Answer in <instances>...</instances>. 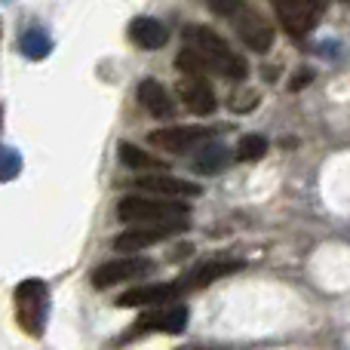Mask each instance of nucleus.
<instances>
[{
	"label": "nucleus",
	"mask_w": 350,
	"mask_h": 350,
	"mask_svg": "<svg viewBox=\"0 0 350 350\" xmlns=\"http://www.w3.org/2000/svg\"><path fill=\"white\" fill-rule=\"evenodd\" d=\"M117 218L123 224H187V203L175 197L133 193L117 203Z\"/></svg>",
	"instance_id": "f257e3e1"
},
{
	"label": "nucleus",
	"mask_w": 350,
	"mask_h": 350,
	"mask_svg": "<svg viewBox=\"0 0 350 350\" xmlns=\"http://www.w3.org/2000/svg\"><path fill=\"white\" fill-rule=\"evenodd\" d=\"M185 37H187V43L209 62L212 71H218L221 77H230V80L246 77V62H243L212 28H206V25H187Z\"/></svg>",
	"instance_id": "f03ea898"
},
{
	"label": "nucleus",
	"mask_w": 350,
	"mask_h": 350,
	"mask_svg": "<svg viewBox=\"0 0 350 350\" xmlns=\"http://www.w3.org/2000/svg\"><path fill=\"white\" fill-rule=\"evenodd\" d=\"M46 304L49 292L43 280L31 277L16 286V320L31 338H40L43 323H46Z\"/></svg>",
	"instance_id": "7ed1b4c3"
},
{
	"label": "nucleus",
	"mask_w": 350,
	"mask_h": 350,
	"mask_svg": "<svg viewBox=\"0 0 350 350\" xmlns=\"http://www.w3.org/2000/svg\"><path fill=\"white\" fill-rule=\"evenodd\" d=\"M187 326V308L178 301H170V304H160V308H151L133 323L129 329L126 341L135 338V335H145V332H166V335H178L185 332Z\"/></svg>",
	"instance_id": "20e7f679"
},
{
	"label": "nucleus",
	"mask_w": 350,
	"mask_h": 350,
	"mask_svg": "<svg viewBox=\"0 0 350 350\" xmlns=\"http://www.w3.org/2000/svg\"><path fill=\"white\" fill-rule=\"evenodd\" d=\"M277 16L292 37H304L323 16V0H277Z\"/></svg>",
	"instance_id": "39448f33"
},
{
	"label": "nucleus",
	"mask_w": 350,
	"mask_h": 350,
	"mask_svg": "<svg viewBox=\"0 0 350 350\" xmlns=\"http://www.w3.org/2000/svg\"><path fill=\"white\" fill-rule=\"evenodd\" d=\"M187 224H129L120 237H114V249L117 252H142L148 246L170 240L172 234L185 230Z\"/></svg>",
	"instance_id": "423d86ee"
},
{
	"label": "nucleus",
	"mask_w": 350,
	"mask_h": 350,
	"mask_svg": "<svg viewBox=\"0 0 350 350\" xmlns=\"http://www.w3.org/2000/svg\"><path fill=\"white\" fill-rule=\"evenodd\" d=\"M234 28L240 34V40L246 43L252 53H267L273 46V28L258 10L252 6H243L240 12L234 16Z\"/></svg>",
	"instance_id": "0eeeda50"
},
{
	"label": "nucleus",
	"mask_w": 350,
	"mask_h": 350,
	"mask_svg": "<svg viewBox=\"0 0 350 350\" xmlns=\"http://www.w3.org/2000/svg\"><path fill=\"white\" fill-rule=\"evenodd\" d=\"M151 261H142V258H111L105 261L102 267H96L90 277V283L96 289H108V286H117V283H129L135 277H145L151 271Z\"/></svg>",
	"instance_id": "6e6552de"
},
{
	"label": "nucleus",
	"mask_w": 350,
	"mask_h": 350,
	"mask_svg": "<svg viewBox=\"0 0 350 350\" xmlns=\"http://www.w3.org/2000/svg\"><path fill=\"white\" fill-rule=\"evenodd\" d=\"M185 292V283L175 280V283H160V286H135V289L123 292L117 298V308H160V304H170Z\"/></svg>",
	"instance_id": "1a4fd4ad"
},
{
	"label": "nucleus",
	"mask_w": 350,
	"mask_h": 350,
	"mask_svg": "<svg viewBox=\"0 0 350 350\" xmlns=\"http://www.w3.org/2000/svg\"><path fill=\"white\" fill-rule=\"evenodd\" d=\"M209 129H197V126H172V129H157V133H151V142L157 148H163V151L170 154H187L193 151L197 145H203V142H209Z\"/></svg>",
	"instance_id": "9d476101"
},
{
	"label": "nucleus",
	"mask_w": 350,
	"mask_h": 350,
	"mask_svg": "<svg viewBox=\"0 0 350 350\" xmlns=\"http://www.w3.org/2000/svg\"><path fill=\"white\" fill-rule=\"evenodd\" d=\"M139 102H142V108L148 111V114H154V117H172L175 114V102H172V96L166 92V86L160 83V80H154V77H145L139 83Z\"/></svg>",
	"instance_id": "9b49d317"
},
{
	"label": "nucleus",
	"mask_w": 350,
	"mask_h": 350,
	"mask_svg": "<svg viewBox=\"0 0 350 350\" xmlns=\"http://www.w3.org/2000/svg\"><path fill=\"white\" fill-rule=\"evenodd\" d=\"M178 96L193 114H212L215 111V92L206 77H187L178 83Z\"/></svg>",
	"instance_id": "f8f14e48"
},
{
	"label": "nucleus",
	"mask_w": 350,
	"mask_h": 350,
	"mask_svg": "<svg viewBox=\"0 0 350 350\" xmlns=\"http://www.w3.org/2000/svg\"><path fill=\"white\" fill-rule=\"evenodd\" d=\"M129 37H133V43L142 49H160L170 40V31H166V25L157 22V18L139 16L129 22Z\"/></svg>",
	"instance_id": "ddd939ff"
},
{
	"label": "nucleus",
	"mask_w": 350,
	"mask_h": 350,
	"mask_svg": "<svg viewBox=\"0 0 350 350\" xmlns=\"http://www.w3.org/2000/svg\"><path fill=\"white\" fill-rule=\"evenodd\" d=\"M240 267H243V261L212 258V261H206V265H200L197 271H191L185 280H181V283H185V292H187V289H203V286L215 283L218 277H228V273L240 271Z\"/></svg>",
	"instance_id": "4468645a"
},
{
	"label": "nucleus",
	"mask_w": 350,
	"mask_h": 350,
	"mask_svg": "<svg viewBox=\"0 0 350 350\" xmlns=\"http://www.w3.org/2000/svg\"><path fill=\"white\" fill-rule=\"evenodd\" d=\"M135 187H142L145 193H160V197H197L200 187L197 185H187L181 178H170V175H145V178L133 181Z\"/></svg>",
	"instance_id": "2eb2a0df"
},
{
	"label": "nucleus",
	"mask_w": 350,
	"mask_h": 350,
	"mask_svg": "<svg viewBox=\"0 0 350 350\" xmlns=\"http://www.w3.org/2000/svg\"><path fill=\"white\" fill-rule=\"evenodd\" d=\"M193 170L197 172H203V175H215V172H221V170H228V163H230V151L224 145H215V142H209L206 148H200L197 154H193Z\"/></svg>",
	"instance_id": "dca6fc26"
},
{
	"label": "nucleus",
	"mask_w": 350,
	"mask_h": 350,
	"mask_svg": "<svg viewBox=\"0 0 350 350\" xmlns=\"http://www.w3.org/2000/svg\"><path fill=\"white\" fill-rule=\"evenodd\" d=\"M117 154H120L123 166H129V170H139V172H151V170H163L166 160H157L151 157L148 151H142V148L129 145V142H123L120 148H117Z\"/></svg>",
	"instance_id": "f3484780"
},
{
	"label": "nucleus",
	"mask_w": 350,
	"mask_h": 350,
	"mask_svg": "<svg viewBox=\"0 0 350 350\" xmlns=\"http://www.w3.org/2000/svg\"><path fill=\"white\" fill-rule=\"evenodd\" d=\"M18 49H22V55H28V59H46L49 53H53V40H49L46 31L40 28H31L22 34V40H18Z\"/></svg>",
	"instance_id": "a211bd4d"
},
{
	"label": "nucleus",
	"mask_w": 350,
	"mask_h": 350,
	"mask_svg": "<svg viewBox=\"0 0 350 350\" xmlns=\"http://www.w3.org/2000/svg\"><path fill=\"white\" fill-rule=\"evenodd\" d=\"M175 65H178V71H185L187 77H206V71H212V68H209V62H206L203 55H200L193 46L181 49V53H178V59H175Z\"/></svg>",
	"instance_id": "6ab92c4d"
},
{
	"label": "nucleus",
	"mask_w": 350,
	"mask_h": 350,
	"mask_svg": "<svg viewBox=\"0 0 350 350\" xmlns=\"http://www.w3.org/2000/svg\"><path fill=\"white\" fill-rule=\"evenodd\" d=\"M267 154V139L258 133H249L240 139V148H237V157L246 160V163H255V160H261Z\"/></svg>",
	"instance_id": "aec40b11"
},
{
	"label": "nucleus",
	"mask_w": 350,
	"mask_h": 350,
	"mask_svg": "<svg viewBox=\"0 0 350 350\" xmlns=\"http://www.w3.org/2000/svg\"><path fill=\"white\" fill-rule=\"evenodd\" d=\"M0 157H3V181H12L18 172H22V154L12 151V148H3Z\"/></svg>",
	"instance_id": "412c9836"
},
{
	"label": "nucleus",
	"mask_w": 350,
	"mask_h": 350,
	"mask_svg": "<svg viewBox=\"0 0 350 350\" xmlns=\"http://www.w3.org/2000/svg\"><path fill=\"white\" fill-rule=\"evenodd\" d=\"M209 10L215 16H224V18H234L237 12L243 10V0H209Z\"/></svg>",
	"instance_id": "4be33fe9"
},
{
	"label": "nucleus",
	"mask_w": 350,
	"mask_h": 350,
	"mask_svg": "<svg viewBox=\"0 0 350 350\" xmlns=\"http://www.w3.org/2000/svg\"><path fill=\"white\" fill-rule=\"evenodd\" d=\"M273 3H277V0H273Z\"/></svg>",
	"instance_id": "5701e85b"
}]
</instances>
